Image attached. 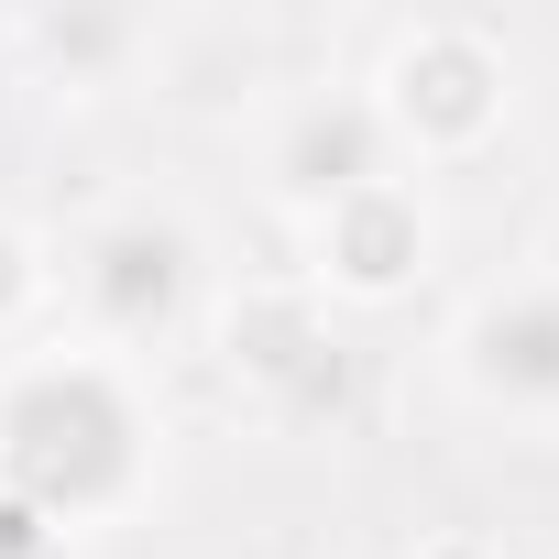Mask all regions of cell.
<instances>
[{
  "instance_id": "6",
  "label": "cell",
  "mask_w": 559,
  "mask_h": 559,
  "mask_svg": "<svg viewBox=\"0 0 559 559\" xmlns=\"http://www.w3.org/2000/svg\"><path fill=\"white\" fill-rule=\"evenodd\" d=\"M450 384L483 417L559 428V274H504L450 319Z\"/></svg>"
},
{
  "instance_id": "5",
  "label": "cell",
  "mask_w": 559,
  "mask_h": 559,
  "mask_svg": "<svg viewBox=\"0 0 559 559\" xmlns=\"http://www.w3.org/2000/svg\"><path fill=\"white\" fill-rule=\"evenodd\" d=\"M428 263H439L428 176H373V187L297 219V286L319 308H395V297H417Z\"/></svg>"
},
{
  "instance_id": "8",
  "label": "cell",
  "mask_w": 559,
  "mask_h": 559,
  "mask_svg": "<svg viewBox=\"0 0 559 559\" xmlns=\"http://www.w3.org/2000/svg\"><path fill=\"white\" fill-rule=\"evenodd\" d=\"M45 319H56V241L0 209V352L45 341Z\"/></svg>"
},
{
  "instance_id": "11",
  "label": "cell",
  "mask_w": 559,
  "mask_h": 559,
  "mask_svg": "<svg viewBox=\"0 0 559 559\" xmlns=\"http://www.w3.org/2000/svg\"><path fill=\"white\" fill-rule=\"evenodd\" d=\"M428 559H504V548H472V537H461V548H428Z\"/></svg>"
},
{
  "instance_id": "2",
  "label": "cell",
  "mask_w": 559,
  "mask_h": 559,
  "mask_svg": "<svg viewBox=\"0 0 559 559\" xmlns=\"http://www.w3.org/2000/svg\"><path fill=\"white\" fill-rule=\"evenodd\" d=\"M56 308L78 319V341L143 362V352H165L209 319V241L165 198H110L56 252Z\"/></svg>"
},
{
  "instance_id": "4",
  "label": "cell",
  "mask_w": 559,
  "mask_h": 559,
  "mask_svg": "<svg viewBox=\"0 0 559 559\" xmlns=\"http://www.w3.org/2000/svg\"><path fill=\"white\" fill-rule=\"evenodd\" d=\"M209 341H219V373L252 417L274 428H319L341 417L352 395V352L330 330V308L297 286V274H252V286H219L209 297Z\"/></svg>"
},
{
  "instance_id": "7",
  "label": "cell",
  "mask_w": 559,
  "mask_h": 559,
  "mask_svg": "<svg viewBox=\"0 0 559 559\" xmlns=\"http://www.w3.org/2000/svg\"><path fill=\"white\" fill-rule=\"evenodd\" d=\"M373 176H406V154H395V132H384V110L362 88H286V99H274V121H263V187L286 198L297 219L330 209V198H352V187H373Z\"/></svg>"
},
{
  "instance_id": "9",
  "label": "cell",
  "mask_w": 559,
  "mask_h": 559,
  "mask_svg": "<svg viewBox=\"0 0 559 559\" xmlns=\"http://www.w3.org/2000/svg\"><path fill=\"white\" fill-rule=\"evenodd\" d=\"M23 45H34L56 78H88V67H132V56H143V23H121V12H67V23L34 12Z\"/></svg>"
},
{
  "instance_id": "10",
  "label": "cell",
  "mask_w": 559,
  "mask_h": 559,
  "mask_svg": "<svg viewBox=\"0 0 559 559\" xmlns=\"http://www.w3.org/2000/svg\"><path fill=\"white\" fill-rule=\"evenodd\" d=\"M0 559H67V537H56V526H34L12 493H0Z\"/></svg>"
},
{
  "instance_id": "3",
  "label": "cell",
  "mask_w": 559,
  "mask_h": 559,
  "mask_svg": "<svg viewBox=\"0 0 559 559\" xmlns=\"http://www.w3.org/2000/svg\"><path fill=\"white\" fill-rule=\"evenodd\" d=\"M362 99L384 110L406 176L472 165V154L515 121V56H504V34L472 23V12H417V23H395V45H384V67L362 78Z\"/></svg>"
},
{
  "instance_id": "1",
  "label": "cell",
  "mask_w": 559,
  "mask_h": 559,
  "mask_svg": "<svg viewBox=\"0 0 559 559\" xmlns=\"http://www.w3.org/2000/svg\"><path fill=\"white\" fill-rule=\"evenodd\" d=\"M165 472V417L143 362L45 330L23 352H0V493L56 537L121 526Z\"/></svg>"
}]
</instances>
